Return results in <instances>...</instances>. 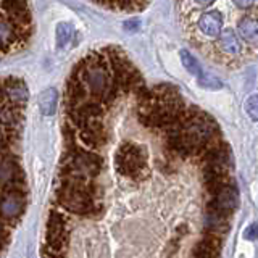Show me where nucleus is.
<instances>
[{"label": "nucleus", "mask_w": 258, "mask_h": 258, "mask_svg": "<svg viewBox=\"0 0 258 258\" xmlns=\"http://www.w3.org/2000/svg\"><path fill=\"white\" fill-rule=\"evenodd\" d=\"M55 99H56V95H55V91H52V89H47V91L40 95V108H42V111L45 113L47 107L50 108L48 111H53L55 108Z\"/></svg>", "instance_id": "1a4fd4ad"}, {"label": "nucleus", "mask_w": 258, "mask_h": 258, "mask_svg": "<svg viewBox=\"0 0 258 258\" xmlns=\"http://www.w3.org/2000/svg\"><path fill=\"white\" fill-rule=\"evenodd\" d=\"M55 36H56V45H58V48H64L70 44V40L75 37V28L70 23H60L55 29Z\"/></svg>", "instance_id": "0eeeda50"}, {"label": "nucleus", "mask_w": 258, "mask_h": 258, "mask_svg": "<svg viewBox=\"0 0 258 258\" xmlns=\"http://www.w3.org/2000/svg\"><path fill=\"white\" fill-rule=\"evenodd\" d=\"M199 29L202 31V34H205L208 37H218V34L221 32L223 28V18L220 12H207L199 18L197 23Z\"/></svg>", "instance_id": "7ed1b4c3"}, {"label": "nucleus", "mask_w": 258, "mask_h": 258, "mask_svg": "<svg viewBox=\"0 0 258 258\" xmlns=\"http://www.w3.org/2000/svg\"><path fill=\"white\" fill-rule=\"evenodd\" d=\"M197 2H199L200 5H210V4H213L215 0H197Z\"/></svg>", "instance_id": "f8f14e48"}, {"label": "nucleus", "mask_w": 258, "mask_h": 258, "mask_svg": "<svg viewBox=\"0 0 258 258\" xmlns=\"http://www.w3.org/2000/svg\"><path fill=\"white\" fill-rule=\"evenodd\" d=\"M28 100V86L23 79L0 76V255L10 245L29 202L23 158Z\"/></svg>", "instance_id": "f257e3e1"}, {"label": "nucleus", "mask_w": 258, "mask_h": 258, "mask_svg": "<svg viewBox=\"0 0 258 258\" xmlns=\"http://www.w3.org/2000/svg\"><path fill=\"white\" fill-rule=\"evenodd\" d=\"M245 110L253 121L256 119V95H250L245 102Z\"/></svg>", "instance_id": "9d476101"}, {"label": "nucleus", "mask_w": 258, "mask_h": 258, "mask_svg": "<svg viewBox=\"0 0 258 258\" xmlns=\"http://www.w3.org/2000/svg\"><path fill=\"white\" fill-rule=\"evenodd\" d=\"M239 34L245 42L255 44L256 42V18L255 15H248L242 18L239 23Z\"/></svg>", "instance_id": "423d86ee"}, {"label": "nucleus", "mask_w": 258, "mask_h": 258, "mask_svg": "<svg viewBox=\"0 0 258 258\" xmlns=\"http://www.w3.org/2000/svg\"><path fill=\"white\" fill-rule=\"evenodd\" d=\"M232 2L236 4L239 8H244V10H245V8H250L252 5H255L256 0H232Z\"/></svg>", "instance_id": "9b49d317"}, {"label": "nucleus", "mask_w": 258, "mask_h": 258, "mask_svg": "<svg viewBox=\"0 0 258 258\" xmlns=\"http://www.w3.org/2000/svg\"><path fill=\"white\" fill-rule=\"evenodd\" d=\"M181 61H182L184 67H185V70L190 71L192 75L199 76V79H200L202 76H204V71H202L199 61L196 60V56H192L187 50H182V52H181Z\"/></svg>", "instance_id": "6e6552de"}, {"label": "nucleus", "mask_w": 258, "mask_h": 258, "mask_svg": "<svg viewBox=\"0 0 258 258\" xmlns=\"http://www.w3.org/2000/svg\"><path fill=\"white\" fill-rule=\"evenodd\" d=\"M218 37H220L221 50L226 52L228 55H237L242 50L240 40L237 39L236 34H234L232 29H221V32L218 34Z\"/></svg>", "instance_id": "39448f33"}, {"label": "nucleus", "mask_w": 258, "mask_h": 258, "mask_svg": "<svg viewBox=\"0 0 258 258\" xmlns=\"http://www.w3.org/2000/svg\"><path fill=\"white\" fill-rule=\"evenodd\" d=\"M32 31L28 0H0V58L23 50Z\"/></svg>", "instance_id": "f03ea898"}, {"label": "nucleus", "mask_w": 258, "mask_h": 258, "mask_svg": "<svg viewBox=\"0 0 258 258\" xmlns=\"http://www.w3.org/2000/svg\"><path fill=\"white\" fill-rule=\"evenodd\" d=\"M91 2L107 7L110 10H115V12L131 13V12H139L142 8H145L150 0H91Z\"/></svg>", "instance_id": "20e7f679"}]
</instances>
